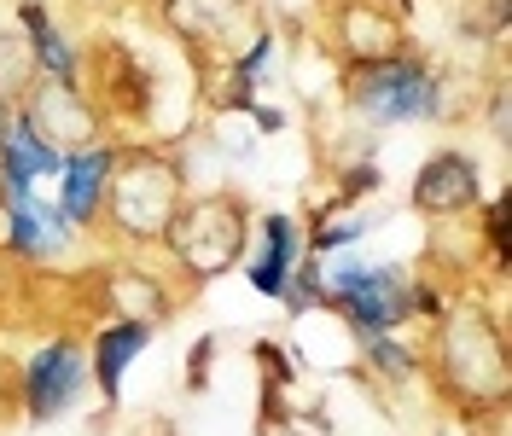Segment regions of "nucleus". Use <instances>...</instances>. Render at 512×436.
<instances>
[{"instance_id": "f257e3e1", "label": "nucleus", "mask_w": 512, "mask_h": 436, "mask_svg": "<svg viewBox=\"0 0 512 436\" xmlns=\"http://www.w3.org/2000/svg\"><path fill=\"white\" fill-rule=\"evenodd\" d=\"M419 373H431L437 396L460 407L472 425L483 413H507L512 390V355H507V326L501 314L478 303V297H454L437 326H431V349L419 355Z\"/></svg>"}, {"instance_id": "f03ea898", "label": "nucleus", "mask_w": 512, "mask_h": 436, "mask_svg": "<svg viewBox=\"0 0 512 436\" xmlns=\"http://www.w3.org/2000/svg\"><path fill=\"white\" fill-rule=\"evenodd\" d=\"M163 256L175 268L181 285H210L222 280L227 268L245 262L251 245V204L239 192H204V198H181V210L163 227Z\"/></svg>"}, {"instance_id": "7ed1b4c3", "label": "nucleus", "mask_w": 512, "mask_h": 436, "mask_svg": "<svg viewBox=\"0 0 512 436\" xmlns=\"http://www.w3.org/2000/svg\"><path fill=\"white\" fill-rule=\"evenodd\" d=\"M181 198H187V163L158 146H134V152H117V163H111L99 221L123 245H158L169 216L181 210Z\"/></svg>"}, {"instance_id": "20e7f679", "label": "nucleus", "mask_w": 512, "mask_h": 436, "mask_svg": "<svg viewBox=\"0 0 512 436\" xmlns=\"http://www.w3.org/2000/svg\"><path fill=\"white\" fill-rule=\"evenodd\" d=\"M338 88H344V105L373 128L443 123L448 117L443 64H431L414 47L408 53H390V59H373V64H344Z\"/></svg>"}, {"instance_id": "39448f33", "label": "nucleus", "mask_w": 512, "mask_h": 436, "mask_svg": "<svg viewBox=\"0 0 512 436\" xmlns=\"http://www.w3.org/2000/svg\"><path fill=\"white\" fill-rule=\"evenodd\" d=\"M326 285V303L320 309H338L350 320L355 338H379V332H396L402 320H414L408 309V268L396 262H355V256H338L332 274H320Z\"/></svg>"}, {"instance_id": "423d86ee", "label": "nucleus", "mask_w": 512, "mask_h": 436, "mask_svg": "<svg viewBox=\"0 0 512 436\" xmlns=\"http://www.w3.org/2000/svg\"><path fill=\"white\" fill-rule=\"evenodd\" d=\"M12 117L30 128L47 152H59V157L88 152V146L105 140V123H99V111L88 105V94H82L76 82H47V76H35L30 94L18 99Z\"/></svg>"}, {"instance_id": "0eeeda50", "label": "nucleus", "mask_w": 512, "mask_h": 436, "mask_svg": "<svg viewBox=\"0 0 512 436\" xmlns=\"http://www.w3.org/2000/svg\"><path fill=\"white\" fill-rule=\"evenodd\" d=\"M82 64H88V88L82 94L99 111V123L105 117H117V123H146L152 117V76L123 41H94L88 59H76V70Z\"/></svg>"}, {"instance_id": "6e6552de", "label": "nucleus", "mask_w": 512, "mask_h": 436, "mask_svg": "<svg viewBox=\"0 0 512 436\" xmlns=\"http://www.w3.org/2000/svg\"><path fill=\"white\" fill-rule=\"evenodd\" d=\"M88 390V355L70 338H53L47 349H35L24 378H18V396H24V419L30 425H53L70 407L82 402Z\"/></svg>"}, {"instance_id": "1a4fd4ad", "label": "nucleus", "mask_w": 512, "mask_h": 436, "mask_svg": "<svg viewBox=\"0 0 512 436\" xmlns=\"http://www.w3.org/2000/svg\"><path fill=\"white\" fill-rule=\"evenodd\" d=\"M425 221H466L483 210V175H478V157L460 152V146H443L419 163L414 192H408Z\"/></svg>"}, {"instance_id": "9d476101", "label": "nucleus", "mask_w": 512, "mask_h": 436, "mask_svg": "<svg viewBox=\"0 0 512 436\" xmlns=\"http://www.w3.org/2000/svg\"><path fill=\"white\" fill-rule=\"evenodd\" d=\"M332 47L344 64H373L390 53H408L402 0H338L332 6Z\"/></svg>"}, {"instance_id": "9b49d317", "label": "nucleus", "mask_w": 512, "mask_h": 436, "mask_svg": "<svg viewBox=\"0 0 512 436\" xmlns=\"http://www.w3.org/2000/svg\"><path fill=\"white\" fill-rule=\"evenodd\" d=\"M99 291H105V303L117 309V320H140V326H152L158 332L169 314L181 309V280H163L158 268H146V262H117V268H105L99 274Z\"/></svg>"}, {"instance_id": "f8f14e48", "label": "nucleus", "mask_w": 512, "mask_h": 436, "mask_svg": "<svg viewBox=\"0 0 512 436\" xmlns=\"http://www.w3.org/2000/svg\"><path fill=\"white\" fill-rule=\"evenodd\" d=\"M76 239V227L64 221L59 204H47V198H6V256L12 262H53L59 250H70Z\"/></svg>"}, {"instance_id": "ddd939ff", "label": "nucleus", "mask_w": 512, "mask_h": 436, "mask_svg": "<svg viewBox=\"0 0 512 436\" xmlns=\"http://www.w3.org/2000/svg\"><path fill=\"white\" fill-rule=\"evenodd\" d=\"M111 163H117V146L99 140L88 152H70L59 169V204L64 221L82 233V227H99V204H105V181H111Z\"/></svg>"}, {"instance_id": "4468645a", "label": "nucleus", "mask_w": 512, "mask_h": 436, "mask_svg": "<svg viewBox=\"0 0 512 436\" xmlns=\"http://www.w3.org/2000/svg\"><path fill=\"white\" fill-rule=\"evenodd\" d=\"M297 262H303V221L286 216V210H268V216H262V256L245 262L251 285L262 291V297H274V303H280Z\"/></svg>"}, {"instance_id": "2eb2a0df", "label": "nucleus", "mask_w": 512, "mask_h": 436, "mask_svg": "<svg viewBox=\"0 0 512 436\" xmlns=\"http://www.w3.org/2000/svg\"><path fill=\"white\" fill-rule=\"evenodd\" d=\"M146 343H152V326H140V320H111V326H99V332H94L88 373L99 378L105 407H117V396H123V373L146 355Z\"/></svg>"}, {"instance_id": "dca6fc26", "label": "nucleus", "mask_w": 512, "mask_h": 436, "mask_svg": "<svg viewBox=\"0 0 512 436\" xmlns=\"http://www.w3.org/2000/svg\"><path fill=\"white\" fill-rule=\"evenodd\" d=\"M169 18L192 47H239L251 30V0H169Z\"/></svg>"}, {"instance_id": "f3484780", "label": "nucleus", "mask_w": 512, "mask_h": 436, "mask_svg": "<svg viewBox=\"0 0 512 436\" xmlns=\"http://www.w3.org/2000/svg\"><path fill=\"white\" fill-rule=\"evenodd\" d=\"M18 24H24V35H30V64H35V76H47V82H76V88H82L76 53H70V41L59 35L53 12H47L41 0H30V6L18 12Z\"/></svg>"}, {"instance_id": "a211bd4d", "label": "nucleus", "mask_w": 512, "mask_h": 436, "mask_svg": "<svg viewBox=\"0 0 512 436\" xmlns=\"http://www.w3.org/2000/svg\"><path fill=\"white\" fill-rule=\"evenodd\" d=\"M361 355H367V367L390 384H408L419 378V349L414 343H402L396 332H379V338H361Z\"/></svg>"}, {"instance_id": "6ab92c4d", "label": "nucleus", "mask_w": 512, "mask_h": 436, "mask_svg": "<svg viewBox=\"0 0 512 436\" xmlns=\"http://www.w3.org/2000/svg\"><path fill=\"white\" fill-rule=\"evenodd\" d=\"M30 82H35L30 47H24V41H12V35H0V105H12V111H18V99L30 94Z\"/></svg>"}, {"instance_id": "aec40b11", "label": "nucleus", "mask_w": 512, "mask_h": 436, "mask_svg": "<svg viewBox=\"0 0 512 436\" xmlns=\"http://www.w3.org/2000/svg\"><path fill=\"white\" fill-rule=\"evenodd\" d=\"M373 233V216H350V221H320L315 233L303 239V256H338V250H350L355 239H367Z\"/></svg>"}, {"instance_id": "412c9836", "label": "nucleus", "mask_w": 512, "mask_h": 436, "mask_svg": "<svg viewBox=\"0 0 512 436\" xmlns=\"http://www.w3.org/2000/svg\"><path fill=\"white\" fill-rule=\"evenodd\" d=\"M512 24V0H466L460 6V30L472 41H501Z\"/></svg>"}, {"instance_id": "4be33fe9", "label": "nucleus", "mask_w": 512, "mask_h": 436, "mask_svg": "<svg viewBox=\"0 0 512 436\" xmlns=\"http://www.w3.org/2000/svg\"><path fill=\"white\" fill-rule=\"evenodd\" d=\"M478 216H483V233H489V256H495V268L507 274V256H512V198H507V192H501V198H489Z\"/></svg>"}, {"instance_id": "5701e85b", "label": "nucleus", "mask_w": 512, "mask_h": 436, "mask_svg": "<svg viewBox=\"0 0 512 436\" xmlns=\"http://www.w3.org/2000/svg\"><path fill=\"white\" fill-rule=\"evenodd\" d=\"M210 361H216V338H204L198 355H187V390H210Z\"/></svg>"}, {"instance_id": "b1692460", "label": "nucleus", "mask_w": 512, "mask_h": 436, "mask_svg": "<svg viewBox=\"0 0 512 436\" xmlns=\"http://www.w3.org/2000/svg\"><path fill=\"white\" fill-rule=\"evenodd\" d=\"M489 128H495V140H507V94H501V88L489 99Z\"/></svg>"}, {"instance_id": "393cba45", "label": "nucleus", "mask_w": 512, "mask_h": 436, "mask_svg": "<svg viewBox=\"0 0 512 436\" xmlns=\"http://www.w3.org/2000/svg\"><path fill=\"white\" fill-rule=\"evenodd\" d=\"M256 111V123L268 128V134H274V128H286V117H280V111H274V105H251Z\"/></svg>"}, {"instance_id": "a878e982", "label": "nucleus", "mask_w": 512, "mask_h": 436, "mask_svg": "<svg viewBox=\"0 0 512 436\" xmlns=\"http://www.w3.org/2000/svg\"><path fill=\"white\" fill-rule=\"evenodd\" d=\"M0 210H6V192H0Z\"/></svg>"}]
</instances>
